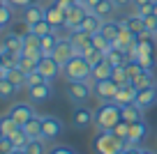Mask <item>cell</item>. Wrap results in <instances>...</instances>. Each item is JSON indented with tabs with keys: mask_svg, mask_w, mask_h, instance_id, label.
<instances>
[{
	"mask_svg": "<svg viewBox=\"0 0 157 154\" xmlns=\"http://www.w3.org/2000/svg\"><path fill=\"white\" fill-rule=\"evenodd\" d=\"M123 120V106L118 101H99V106L95 108V131H109Z\"/></svg>",
	"mask_w": 157,
	"mask_h": 154,
	"instance_id": "6da1fadb",
	"label": "cell"
},
{
	"mask_svg": "<svg viewBox=\"0 0 157 154\" xmlns=\"http://www.w3.org/2000/svg\"><path fill=\"white\" fill-rule=\"evenodd\" d=\"M93 147H95V152H97V154H123V149L127 147V140L120 138V136H116V134H113V129L97 131Z\"/></svg>",
	"mask_w": 157,
	"mask_h": 154,
	"instance_id": "7a4b0ae2",
	"label": "cell"
},
{
	"mask_svg": "<svg viewBox=\"0 0 157 154\" xmlns=\"http://www.w3.org/2000/svg\"><path fill=\"white\" fill-rule=\"evenodd\" d=\"M90 74H93V67L88 64V60H86L81 53H76L63 67V76L67 78V81H90Z\"/></svg>",
	"mask_w": 157,
	"mask_h": 154,
	"instance_id": "3957f363",
	"label": "cell"
},
{
	"mask_svg": "<svg viewBox=\"0 0 157 154\" xmlns=\"http://www.w3.org/2000/svg\"><path fill=\"white\" fill-rule=\"evenodd\" d=\"M65 94H67L69 104L81 106V104H86V101L90 99V94H93V83L90 81H67Z\"/></svg>",
	"mask_w": 157,
	"mask_h": 154,
	"instance_id": "277c9868",
	"label": "cell"
},
{
	"mask_svg": "<svg viewBox=\"0 0 157 154\" xmlns=\"http://www.w3.org/2000/svg\"><path fill=\"white\" fill-rule=\"evenodd\" d=\"M65 131V122L56 115H42V138L46 143H53L63 136Z\"/></svg>",
	"mask_w": 157,
	"mask_h": 154,
	"instance_id": "5b68a950",
	"label": "cell"
},
{
	"mask_svg": "<svg viewBox=\"0 0 157 154\" xmlns=\"http://www.w3.org/2000/svg\"><path fill=\"white\" fill-rule=\"evenodd\" d=\"M7 115H10V117H12V120H14L19 127H23L25 122H28L33 115H37V113H35L33 101H16V104H12V106H10Z\"/></svg>",
	"mask_w": 157,
	"mask_h": 154,
	"instance_id": "8992f818",
	"label": "cell"
},
{
	"mask_svg": "<svg viewBox=\"0 0 157 154\" xmlns=\"http://www.w3.org/2000/svg\"><path fill=\"white\" fill-rule=\"evenodd\" d=\"M76 53H78V51H76V46H74V42L69 39V35H67V37H58V44H56V51H53V58L60 62V67H65V64H67Z\"/></svg>",
	"mask_w": 157,
	"mask_h": 154,
	"instance_id": "52a82bcc",
	"label": "cell"
},
{
	"mask_svg": "<svg viewBox=\"0 0 157 154\" xmlns=\"http://www.w3.org/2000/svg\"><path fill=\"white\" fill-rule=\"evenodd\" d=\"M118 83L113 78H106V81H93V97H97L99 101H113L118 94Z\"/></svg>",
	"mask_w": 157,
	"mask_h": 154,
	"instance_id": "ba28073f",
	"label": "cell"
},
{
	"mask_svg": "<svg viewBox=\"0 0 157 154\" xmlns=\"http://www.w3.org/2000/svg\"><path fill=\"white\" fill-rule=\"evenodd\" d=\"M93 122H95L93 108H88L86 104L72 108V127L74 129H88V127H93Z\"/></svg>",
	"mask_w": 157,
	"mask_h": 154,
	"instance_id": "9c48e42d",
	"label": "cell"
},
{
	"mask_svg": "<svg viewBox=\"0 0 157 154\" xmlns=\"http://www.w3.org/2000/svg\"><path fill=\"white\" fill-rule=\"evenodd\" d=\"M19 19L23 21L25 25L39 23V21H44V19H46V7H42L39 2H35V5H28V7H21Z\"/></svg>",
	"mask_w": 157,
	"mask_h": 154,
	"instance_id": "30bf717a",
	"label": "cell"
},
{
	"mask_svg": "<svg viewBox=\"0 0 157 154\" xmlns=\"http://www.w3.org/2000/svg\"><path fill=\"white\" fill-rule=\"evenodd\" d=\"M37 69L44 74L46 81H56V78L63 74V67H60V62L53 58V55H42V60H39Z\"/></svg>",
	"mask_w": 157,
	"mask_h": 154,
	"instance_id": "8fae6325",
	"label": "cell"
},
{
	"mask_svg": "<svg viewBox=\"0 0 157 154\" xmlns=\"http://www.w3.org/2000/svg\"><path fill=\"white\" fill-rule=\"evenodd\" d=\"M148 134H150V127H148L146 120L132 122V124H129V131H127V145H141L143 140L148 138Z\"/></svg>",
	"mask_w": 157,
	"mask_h": 154,
	"instance_id": "7c38bea8",
	"label": "cell"
},
{
	"mask_svg": "<svg viewBox=\"0 0 157 154\" xmlns=\"http://www.w3.org/2000/svg\"><path fill=\"white\" fill-rule=\"evenodd\" d=\"M139 104V106L143 108V111H148V108H152L157 104V83H152V85L143 87V90L136 92V99H134Z\"/></svg>",
	"mask_w": 157,
	"mask_h": 154,
	"instance_id": "4fadbf2b",
	"label": "cell"
},
{
	"mask_svg": "<svg viewBox=\"0 0 157 154\" xmlns=\"http://www.w3.org/2000/svg\"><path fill=\"white\" fill-rule=\"evenodd\" d=\"M88 12H90V9H88L86 5H78V2H76V5L67 12V23H65V28H67L69 32H72V30H78V25H81V21L86 19V14H88Z\"/></svg>",
	"mask_w": 157,
	"mask_h": 154,
	"instance_id": "5bb4252c",
	"label": "cell"
},
{
	"mask_svg": "<svg viewBox=\"0 0 157 154\" xmlns=\"http://www.w3.org/2000/svg\"><path fill=\"white\" fill-rule=\"evenodd\" d=\"M51 94H53V87H51V83H39V85L35 87H28V97L33 104H44V101L51 99Z\"/></svg>",
	"mask_w": 157,
	"mask_h": 154,
	"instance_id": "9a60e30c",
	"label": "cell"
},
{
	"mask_svg": "<svg viewBox=\"0 0 157 154\" xmlns=\"http://www.w3.org/2000/svg\"><path fill=\"white\" fill-rule=\"evenodd\" d=\"M46 21H49L56 30H58V28H65V23H67V12L60 9L58 5H53V2H51V5L46 7Z\"/></svg>",
	"mask_w": 157,
	"mask_h": 154,
	"instance_id": "2e32d148",
	"label": "cell"
},
{
	"mask_svg": "<svg viewBox=\"0 0 157 154\" xmlns=\"http://www.w3.org/2000/svg\"><path fill=\"white\" fill-rule=\"evenodd\" d=\"M136 87H134V83L129 81V83H125V85H120L118 87V94H116V99L113 101H118L120 106H125V104H132L134 99H136Z\"/></svg>",
	"mask_w": 157,
	"mask_h": 154,
	"instance_id": "e0dca14e",
	"label": "cell"
},
{
	"mask_svg": "<svg viewBox=\"0 0 157 154\" xmlns=\"http://www.w3.org/2000/svg\"><path fill=\"white\" fill-rule=\"evenodd\" d=\"M102 23H104V21L99 19L95 12H88V14H86V19L81 21V25H78V30H86V32L95 35V32H99V30H102Z\"/></svg>",
	"mask_w": 157,
	"mask_h": 154,
	"instance_id": "ac0fdd59",
	"label": "cell"
},
{
	"mask_svg": "<svg viewBox=\"0 0 157 154\" xmlns=\"http://www.w3.org/2000/svg\"><path fill=\"white\" fill-rule=\"evenodd\" d=\"M106 60L113 64V67H123V64H127V62H129V58H127V51L118 48L116 44H113V46L106 51Z\"/></svg>",
	"mask_w": 157,
	"mask_h": 154,
	"instance_id": "d6986e66",
	"label": "cell"
},
{
	"mask_svg": "<svg viewBox=\"0 0 157 154\" xmlns=\"http://www.w3.org/2000/svg\"><path fill=\"white\" fill-rule=\"evenodd\" d=\"M113 74V64L109 62L106 58L102 60V62L97 64V67H93V74H90V81H106V78H111Z\"/></svg>",
	"mask_w": 157,
	"mask_h": 154,
	"instance_id": "ffe728a7",
	"label": "cell"
},
{
	"mask_svg": "<svg viewBox=\"0 0 157 154\" xmlns=\"http://www.w3.org/2000/svg\"><path fill=\"white\" fill-rule=\"evenodd\" d=\"M99 32H102L111 44H116L118 35H120V21H116V19H106V21L102 23V30H99Z\"/></svg>",
	"mask_w": 157,
	"mask_h": 154,
	"instance_id": "44dd1931",
	"label": "cell"
},
{
	"mask_svg": "<svg viewBox=\"0 0 157 154\" xmlns=\"http://www.w3.org/2000/svg\"><path fill=\"white\" fill-rule=\"evenodd\" d=\"M123 120L125 122H139V120H143V108L139 106L136 101H132V104H125L123 106Z\"/></svg>",
	"mask_w": 157,
	"mask_h": 154,
	"instance_id": "7402d4cb",
	"label": "cell"
},
{
	"mask_svg": "<svg viewBox=\"0 0 157 154\" xmlns=\"http://www.w3.org/2000/svg\"><path fill=\"white\" fill-rule=\"evenodd\" d=\"M116 9H118V5L113 2V0H99V2H97V7H95L93 12H95V14H97L102 21H106V19H113Z\"/></svg>",
	"mask_w": 157,
	"mask_h": 154,
	"instance_id": "603a6c76",
	"label": "cell"
},
{
	"mask_svg": "<svg viewBox=\"0 0 157 154\" xmlns=\"http://www.w3.org/2000/svg\"><path fill=\"white\" fill-rule=\"evenodd\" d=\"M23 131L30 136V140L42 138V115H33V117L23 124Z\"/></svg>",
	"mask_w": 157,
	"mask_h": 154,
	"instance_id": "cb8c5ba5",
	"label": "cell"
},
{
	"mask_svg": "<svg viewBox=\"0 0 157 154\" xmlns=\"http://www.w3.org/2000/svg\"><path fill=\"white\" fill-rule=\"evenodd\" d=\"M123 21L127 23V28L132 30L136 37H139V35H143V32H148V30H146V21H143V16H139L136 12H134V14H129L127 19H123Z\"/></svg>",
	"mask_w": 157,
	"mask_h": 154,
	"instance_id": "d4e9b609",
	"label": "cell"
},
{
	"mask_svg": "<svg viewBox=\"0 0 157 154\" xmlns=\"http://www.w3.org/2000/svg\"><path fill=\"white\" fill-rule=\"evenodd\" d=\"M56 44H58V32H56V30L49 32V35H44V37H39V48H42L44 55H53Z\"/></svg>",
	"mask_w": 157,
	"mask_h": 154,
	"instance_id": "484cf974",
	"label": "cell"
},
{
	"mask_svg": "<svg viewBox=\"0 0 157 154\" xmlns=\"http://www.w3.org/2000/svg\"><path fill=\"white\" fill-rule=\"evenodd\" d=\"M2 42L7 44V48H10V51H14L16 55H21V51H23V35H16V32H5Z\"/></svg>",
	"mask_w": 157,
	"mask_h": 154,
	"instance_id": "4316f807",
	"label": "cell"
},
{
	"mask_svg": "<svg viewBox=\"0 0 157 154\" xmlns=\"http://www.w3.org/2000/svg\"><path fill=\"white\" fill-rule=\"evenodd\" d=\"M16 92H19V87H16L10 78H0V99H2V101L14 99Z\"/></svg>",
	"mask_w": 157,
	"mask_h": 154,
	"instance_id": "83f0119b",
	"label": "cell"
},
{
	"mask_svg": "<svg viewBox=\"0 0 157 154\" xmlns=\"http://www.w3.org/2000/svg\"><path fill=\"white\" fill-rule=\"evenodd\" d=\"M134 87L136 90H143V87H148V85H152V83H157L155 81V74H152V69H143L141 74H139L136 78H134Z\"/></svg>",
	"mask_w": 157,
	"mask_h": 154,
	"instance_id": "f1b7e54d",
	"label": "cell"
},
{
	"mask_svg": "<svg viewBox=\"0 0 157 154\" xmlns=\"http://www.w3.org/2000/svg\"><path fill=\"white\" fill-rule=\"evenodd\" d=\"M49 152V143L44 138H35L25 145V154H46Z\"/></svg>",
	"mask_w": 157,
	"mask_h": 154,
	"instance_id": "f546056e",
	"label": "cell"
},
{
	"mask_svg": "<svg viewBox=\"0 0 157 154\" xmlns=\"http://www.w3.org/2000/svg\"><path fill=\"white\" fill-rule=\"evenodd\" d=\"M16 129H19V124H16V122L7 115V113H5V115H0V131H2V136H5V138H10Z\"/></svg>",
	"mask_w": 157,
	"mask_h": 154,
	"instance_id": "4dcf8cb0",
	"label": "cell"
},
{
	"mask_svg": "<svg viewBox=\"0 0 157 154\" xmlns=\"http://www.w3.org/2000/svg\"><path fill=\"white\" fill-rule=\"evenodd\" d=\"M12 21H14V5H12V2L0 5V25H2V28H7Z\"/></svg>",
	"mask_w": 157,
	"mask_h": 154,
	"instance_id": "1f68e13d",
	"label": "cell"
},
{
	"mask_svg": "<svg viewBox=\"0 0 157 154\" xmlns=\"http://www.w3.org/2000/svg\"><path fill=\"white\" fill-rule=\"evenodd\" d=\"M25 76H28V74L21 72L19 67H12V69H10V74H7L5 78H10V81L14 83L16 87H19V90H23V87H25Z\"/></svg>",
	"mask_w": 157,
	"mask_h": 154,
	"instance_id": "d6a6232c",
	"label": "cell"
},
{
	"mask_svg": "<svg viewBox=\"0 0 157 154\" xmlns=\"http://www.w3.org/2000/svg\"><path fill=\"white\" fill-rule=\"evenodd\" d=\"M28 30H30V32H33V35H37V37H44V35H49V32H53V25H51L49 23V21H39V23H33V25H28Z\"/></svg>",
	"mask_w": 157,
	"mask_h": 154,
	"instance_id": "836d02e7",
	"label": "cell"
},
{
	"mask_svg": "<svg viewBox=\"0 0 157 154\" xmlns=\"http://www.w3.org/2000/svg\"><path fill=\"white\" fill-rule=\"evenodd\" d=\"M10 140L14 143V147H21V149H25V145L30 143V136L23 131V127H19V129H16L14 134L10 136Z\"/></svg>",
	"mask_w": 157,
	"mask_h": 154,
	"instance_id": "e575fe53",
	"label": "cell"
},
{
	"mask_svg": "<svg viewBox=\"0 0 157 154\" xmlns=\"http://www.w3.org/2000/svg\"><path fill=\"white\" fill-rule=\"evenodd\" d=\"M39 83H46V78H44V74L39 72V69H33V72L25 76V90L28 87H35V85H39ZM51 83V81H49Z\"/></svg>",
	"mask_w": 157,
	"mask_h": 154,
	"instance_id": "d590c367",
	"label": "cell"
},
{
	"mask_svg": "<svg viewBox=\"0 0 157 154\" xmlns=\"http://www.w3.org/2000/svg\"><path fill=\"white\" fill-rule=\"evenodd\" d=\"M37 64H39V60H35V58H28V55H21V58H19V62H16V67H19L21 72L30 74L33 69H37Z\"/></svg>",
	"mask_w": 157,
	"mask_h": 154,
	"instance_id": "8d00e7d4",
	"label": "cell"
},
{
	"mask_svg": "<svg viewBox=\"0 0 157 154\" xmlns=\"http://www.w3.org/2000/svg\"><path fill=\"white\" fill-rule=\"evenodd\" d=\"M93 46H95V48H99V51H104V53H106V51H109V48L113 46V44L109 42V39L104 37L102 32H95V35H93Z\"/></svg>",
	"mask_w": 157,
	"mask_h": 154,
	"instance_id": "74e56055",
	"label": "cell"
},
{
	"mask_svg": "<svg viewBox=\"0 0 157 154\" xmlns=\"http://www.w3.org/2000/svg\"><path fill=\"white\" fill-rule=\"evenodd\" d=\"M111 78L118 83V85H125V83H129V76H127V69H125V64H123V67H113Z\"/></svg>",
	"mask_w": 157,
	"mask_h": 154,
	"instance_id": "f35d334b",
	"label": "cell"
},
{
	"mask_svg": "<svg viewBox=\"0 0 157 154\" xmlns=\"http://www.w3.org/2000/svg\"><path fill=\"white\" fill-rule=\"evenodd\" d=\"M46 154H78V152L72 147V145L56 143V145H51V147H49V152H46Z\"/></svg>",
	"mask_w": 157,
	"mask_h": 154,
	"instance_id": "ab89813d",
	"label": "cell"
},
{
	"mask_svg": "<svg viewBox=\"0 0 157 154\" xmlns=\"http://www.w3.org/2000/svg\"><path fill=\"white\" fill-rule=\"evenodd\" d=\"M125 69H127V76H129V81H134V78H136L139 74L143 72V67H141V62H139V60H129V62L125 64Z\"/></svg>",
	"mask_w": 157,
	"mask_h": 154,
	"instance_id": "60d3db41",
	"label": "cell"
},
{
	"mask_svg": "<svg viewBox=\"0 0 157 154\" xmlns=\"http://www.w3.org/2000/svg\"><path fill=\"white\" fill-rule=\"evenodd\" d=\"M143 21H146V30L152 35V37H157V16L148 14V16H143Z\"/></svg>",
	"mask_w": 157,
	"mask_h": 154,
	"instance_id": "b9f144b4",
	"label": "cell"
},
{
	"mask_svg": "<svg viewBox=\"0 0 157 154\" xmlns=\"http://www.w3.org/2000/svg\"><path fill=\"white\" fill-rule=\"evenodd\" d=\"M127 131H129V122H125V120H120L116 127H113V134L120 136V138H125V140H127Z\"/></svg>",
	"mask_w": 157,
	"mask_h": 154,
	"instance_id": "7bdbcfd3",
	"label": "cell"
},
{
	"mask_svg": "<svg viewBox=\"0 0 157 154\" xmlns=\"http://www.w3.org/2000/svg\"><path fill=\"white\" fill-rule=\"evenodd\" d=\"M14 152V143L10 138H2L0 140V154H12Z\"/></svg>",
	"mask_w": 157,
	"mask_h": 154,
	"instance_id": "ee69618b",
	"label": "cell"
},
{
	"mask_svg": "<svg viewBox=\"0 0 157 154\" xmlns=\"http://www.w3.org/2000/svg\"><path fill=\"white\" fill-rule=\"evenodd\" d=\"M53 5H58L60 9H65V12H69L74 5H76V0H51Z\"/></svg>",
	"mask_w": 157,
	"mask_h": 154,
	"instance_id": "f6af8a7d",
	"label": "cell"
},
{
	"mask_svg": "<svg viewBox=\"0 0 157 154\" xmlns=\"http://www.w3.org/2000/svg\"><path fill=\"white\" fill-rule=\"evenodd\" d=\"M141 145H127V147L123 149V154H141Z\"/></svg>",
	"mask_w": 157,
	"mask_h": 154,
	"instance_id": "bcb514c9",
	"label": "cell"
},
{
	"mask_svg": "<svg viewBox=\"0 0 157 154\" xmlns=\"http://www.w3.org/2000/svg\"><path fill=\"white\" fill-rule=\"evenodd\" d=\"M14 7H28V5H35L37 0H10Z\"/></svg>",
	"mask_w": 157,
	"mask_h": 154,
	"instance_id": "7dc6e473",
	"label": "cell"
},
{
	"mask_svg": "<svg viewBox=\"0 0 157 154\" xmlns=\"http://www.w3.org/2000/svg\"><path fill=\"white\" fill-rule=\"evenodd\" d=\"M155 0H132V5L134 7H146V5H152Z\"/></svg>",
	"mask_w": 157,
	"mask_h": 154,
	"instance_id": "c3c4849f",
	"label": "cell"
},
{
	"mask_svg": "<svg viewBox=\"0 0 157 154\" xmlns=\"http://www.w3.org/2000/svg\"><path fill=\"white\" fill-rule=\"evenodd\" d=\"M113 2L118 5V9H120V7H127V5H132V0H113Z\"/></svg>",
	"mask_w": 157,
	"mask_h": 154,
	"instance_id": "681fc988",
	"label": "cell"
},
{
	"mask_svg": "<svg viewBox=\"0 0 157 154\" xmlns=\"http://www.w3.org/2000/svg\"><path fill=\"white\" fill-rule=\"evenodd\" d=\"M97 2H99V0H86V7H88V9L93 12L95 7H97Z\"/></svg>",
	"mask_w": 157,
	"mask_h": 154,
	"instance_id": "f907efd6",
	"label": "cell"
},
{
	"mask_svg": "<svg viewBox=\"0 0 157 154\" xmlns=\"http://www.w3.org/2000/svg\"><path fill=\"white\" fill-rule=\"evenodd\" d=\"M141 154H157V152H155V149H148V147H143V149H141Z\"/></svg>",
	"mask_w": 157,
	"mask_h": 154,
	"instance_id": "816d5d0a",
	"label": "cell"
},
{
	"mask_svg": "<svg viewBox=\"0 0 157 154\" xmlns=\"http://www.w3.org/2000/svg\"><path fill=\"white\" fill-rule=\"evenodd\" d=\"M12 154H25V149H21V147H14V152Z\"/></svg>",
	"mask_w": 157,
	"mask_h": 154,
	"instance_id": "f5cc1de1",
	"label": "cell"
},
{
	"mask_svg": "<svg viewBox=\"0 0 157 154\" xmlns=\"http://www.w3.org/2000/svg\"><path fill=\"white\" fill-rule=\"evenodd\" d=\"M152 14L157 16V0H155V2H152Z\"/></svg>",
	"mask_w": 157,
	"mask_h": 154,
	"instance_id": "db71d44e",
	"label": "cell"
},
{
	"mask_svg": "<svg viewBox=\"0 0 157 154\" xmlns=\"http://www.w3.org/2000/svg\"><path fill=\"white\" fill-rule=\"evenodd\" d=\"M2 62H5V58H2V53H0V67H2Z\"/></svg>",
	"mask_w": 157,
	"mask_h": 154,
	"instance_id": "11a10c76",
	"label": "cell"
},
{
	"mask_svg": "<svg viewBox=\"0 0 157 154\" xmlns=\"http://www.w3.org/2000/svg\"><path fill=\"white\" fill-rule=\"evenodd\" d=\"M76 2H78V5H86V0H76Z\"/></svg>",
	"mask_w": 157,
	"mask_h": 154,
	"instance_id": "9f6ffc18",
	"label": "cell"
},
{
	"mask_svg": "<svg viewBox=\"0 0 157 154\" xmlns=\"http://www.w3.org/2000/svg\"><path fill=\"white\" fill-rule=\"evenodd\" d=\"M5 2H10V0H0V5H5Z\"/></svg>",
	"mask_w": 157,
	"mask_h": 154,
	"instance_id": "6f0895ef",
	"label": "cell"
},
{
	"mask_svg": "<svg viewBox=\"0 0 157 154\" xmlns=\"http://www.w3.org/2000/svg\"><path fill=\"white\" fill-rule=\"evenodd\" d=\"M2 138H5V136H2V131H0V140H2Z\"/></svg>",
	"mask_w": 157,
	"mask_h": 154,
	"instance_id": "680465c9",
	"label": "cell"
},
{
	"mask_svg": "<svg viewBox=\"0 0 157 154\" xmlns=\"http://www.w3.org/2000/svg\"><path fill=\"white\" fill-rule=\"evenodd\" d=\"M2 30H5V28H2V25H0V32H2Z\"/></svg>",
	"mask_w": 157,
	"mask_h": 154,
	"instance_id": "91938a15",
	"label": "cell"
},
{
	"mask_svg": "<svg viewBox=\"0 0 157 154\" xmlns=\"http://www.w3.org/2000/svg\"><path fill=\"white\" fill-rule=\"evenodd\" d=\"M0 78H2V74H0Z\"/></svg>",
	"mask_w": 157,
	"mask_h": 154,
	"instance_id": "94428289",
	"label": "cell"
}]
</instances>
